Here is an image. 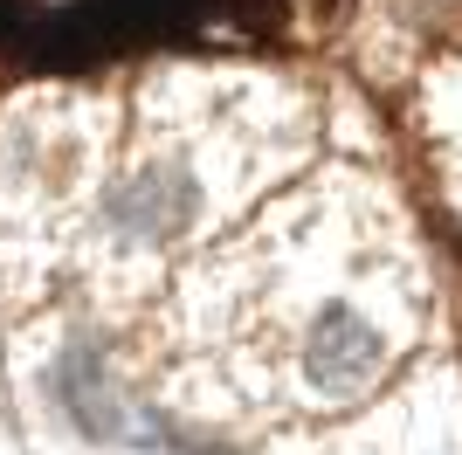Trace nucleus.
<instances>
[{"mask_svg": "<svg viewBox=\"0 0 462 455\" xmlns=\"http://www.w3.org/2000/svg\"><path fill=\"white\" fill-rule=\"evenodd\" d=\"M42 407L62 435L90 455H159L166 441V407L138 394L90 331H62L42 359Z\"/></svg>", "mask_w": 462, "mask_h": 455, "instance_id": "f03ea898", "label": "nucleus"}, {"mask_svg": "<svg viewBox=\"0 0 462 455\" xmlns=\"http://www.w3.org/2000/svg\"><path fill=\"white\" fill-rule=\"evenodd\" d=\"M407 352V318L386 297H366V290H325V297L304 303V318L290 331L283 373L290 394L331 414V407H352L366 400L373 386H386V373L401 366Z\"/></svg>", "mask_w": 462, "mask_h": 455, "instance_id": "f257e3e1", "label": "nucleus"}, {"mask_svg": "<svg viewBox=\"0 0 462 455\" xmlns=\"http://www.w3.org/2000/svg\"><path fill=\"white\" fill-rule=\"evenodd\" d=\"M208 172L193 145H159L138 152L132 166L111 172V187L97 200V242L125 255V263H159L180 242H193L208 228Z\"/></svg>", "mask_w": 462, "mask_h": 455, "instance_id": "7ed1b4c3", "label": "nucleus"}]
</instances>
